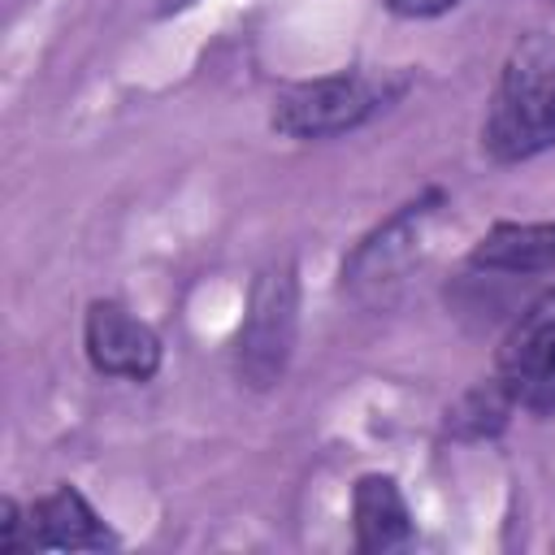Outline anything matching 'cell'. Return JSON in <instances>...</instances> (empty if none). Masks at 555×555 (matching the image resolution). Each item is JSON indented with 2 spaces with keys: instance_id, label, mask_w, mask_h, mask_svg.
Masks as SVG:
<instances>
[{
  "instance_id": "cell-1",
  "label": "cell",
  "mask_w": 555,
  "mask_h": 555,
  "mask_svg": "<svg viewBox=\"0 0 555 555\" xmlns=\"http://www.w3.org/2000/svg\"><path fill=\"white\" fill-rule=\"evenodd\" d=\"M546 147H555V35L529 30L507 48L494 78L481 152L494 165H520Z\"/></svg>"
},
{
  "instance_id": "cell-5",
  "label": "cell",
  "mask_w": 555,
  "mask_h": 555,
  "mask_svg": "<svg viewBox=\"0 0 555 555\" xmlns=\"http://www.w3.org/2000/svg\"><path fill=\"white\" fill-rule=\"evenodd\" d=\"M494 377L525 412H555V282L542 286L507 325Z\"/></svg>"
},
{
  "instance_id": "cell-10",
  "label": "cell",
  "mask_w": 555,
  "mask_h": 555,
  "mask_svg": "<svg viewBox=\"0 0 555 555\" xmlns=\"http://www.w3.org/2000/svg\"><path fill=\"white\" fill-rule=\"evenodd\" d=\"M512 412H516L512 395H507L503 382L490 373L486 382L468 386V390L447 408V434L460 438V442H481V438L503 434V425L512 421Z\"/></svg>"
},
{
  "instance_id": "cell-7",
  "label": "cell",
  "mask_w": 555,
  "mask_h": 555,
  "mask_svg": "<svg viewBox=\"0 0 555 555\" xmlns=\"http://www.w3.org/2000/svg\"><path fill=\"white\" fill-rule=\"evenodd\" d=\"M30 533H35V551H104V546H117L104 516L69 481H61L56 490H48L43 499L30 503Z\"/></svg>"
},
{
  "instance_id": "cell-8",
  "label": "cell",
  "mask_w": 555,
  "mask_h": 555,
  "mask_svg": "<svg viewBox=\"0 0 555 555\" xmlns=\"http://www.w3.org/2000/svg\"><path fill=\"white\" fill-rule=\"evenodd\" d=\"M351 525H356V546L364 555L395 551L412 538V512L390 473H364L351 486Z\"/></svg>"
},
{
  "instance_id": "cell-4",
  "label": "cell",
  "mask_w": 555,
  "mask_h": 555,
  "mask_svg": "<svg viewBox=\"0 0 555 555\" xmlns=\"http://www.w3.org/2000/svg\"><path fill=\"white\" fill-rule=\"evenodd\" d=\"M442 208H447L442 191H421L416 199L399 204L373 234H364L351 247V256L343 264V291H351L364 304L386 299L408 278V269L421 260L429 225L442 217Z\"/></svg>"
},
{
  "instance_id": "cell-3",
  "label": "cell",
  "mask_w": 555,
  "mask_h": 555,
  "mask_svg": "<svg viewBox=\"0 0 555 555\" xmlns=\"http://www.w3.org/2000/svg\"><path fill=\"white\" fill-rule=\"evenodd\" d=\"M295 330H299V278L291 260H273L256 273L247 295V312L234 343L238 377L256 390H269L291 364Z\"/></svg>"
},
{
  "instance_id": "cell-6",
  "label": "cell",
  "mask_w": 555,
  "mask_h": 555,
  "mask_svg": "<svg viewBox=\"0 0 555 555\" xmlns=\"http://www.w3.org/2000/svg\"><path fill=\"white\" fill-rule=\"evenodd\" d=\"M82 351L100 377L147 382L160 369V334L117 299H91L82 317Z\"/></svg>"
},
{
  "instance_id": "cell-2",
  "label": "cell",
  "mask_w": 555,
  "mask_h": 555,
  "mask_svg": "<svg viewBox=\"0 0 555 555\" xmlns=\"http://www.w3.org/2000/svg\"><path fill=\"white\" fill-rule=\"evenodd\" d=\"M408 91V74L395 69H338L321 78H299L273 95L269 126L282 139H334L360 130L382 108H390Z\"/></svg>"
},
{
  "instance_id": "cell-9",
  "label": "cell",
  "mask_w": 555,
  "mask_h": 555,
  "mask_svg": "<svg viewBox=\"0 0 555 555\" xmlns=\"http://www.w3.org/2000/svg\"><path fill=\"white\" fill-rule=\"evenodd\" d=\"M468 264L490 273L555 269V221H499L473 243Z\"/></svg>"
},
{
  "instance_id": "cell-11",
  "label": "cell",
  "mask_w": 555,
  "mask_h": 555,
  "mask_svg": "<svg viewBox=\"0 0 555 555\" xmlns=\"http://www.w3.org/2000/svg\"><path fill=\"white\" fill-rule=\"evenodd\" d=\"M390 13L399 17H442L447 9H455L460 0H382Z\"/></svg>"
}]
</instances>
